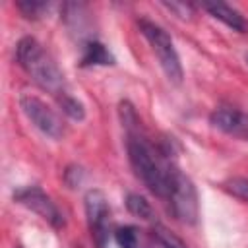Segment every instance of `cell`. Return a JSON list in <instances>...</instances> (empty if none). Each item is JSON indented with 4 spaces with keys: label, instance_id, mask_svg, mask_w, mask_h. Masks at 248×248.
<instances>
[{
    "label": "cell",
    "instance_id": "ac0fdd59",
    "mask_svg": "<svg viewBox=\"0 0 248 248\" xmlns=\"http://www.w3.org/2000/svg\"><path fill=\"white\" fill-rule=\"evenodd\" d=\"M17 248H21V246H17Z\"/></svg>",
    "mask_w": 248,
    "mask_h": 248
},
{
    "label": "cell",
    "instance_id": "7c38bea8",
    "mask_svg": "<svg viewBox=\"0 0 248 248\" xmlns=\"http://www.w3.org/2000/svg\"><path fill=\"white\" fill-rule=\"evenodd\" d=\"M221 188H223L229 196H232V198H236V200L248 203V178H244V176L227 178V180L221 182Z\"/></svg>",
    "mask_w": 248,
    "mask_h": 248
},
{
    "label": "cell",
    "instance_id": "6da1fadb",
    "mask_svg": "<svg viewBox=\"0 0 248 248\" xmlns=\"http://www.w3.org/2000/svg\"><path fill=\"white\" fill-rule=\"evenodd\" d=\"M120 120L126 130V151L128 161L136 176L147 186V190L159 200L167 202L178 176L180 169L174 165L169 149L149 138L143 130L141 120L128 101L120 103Z\"/></svg>",
    "mask_w": 248,
    "mask_h": 248
},
{
    "label": "cell",
    "instance_id": "2e32d148",
    "mask_svg": "<svg viewBox=\"0 0 248 248\" xmlns=\"http://www.w3.org/2000/svg\"><path fill=\"white\" fill-rule=\"evenodd\" d=\"M17 10L25 16V17H39L46 8H48V4L46 2H39V0H19L17 4Z\"/></svg>",
    "mask_w": 248,
    "mask_h": 248
},
{
    "label": "cell",
    "instance_id": "277c9868",
    "mask_svg": "<svg viewBox=\"0 0 248 248\" xmlns=\"http://www.w3.org/2000/svg\"><path fill=\"white\" fill-rule=\"evenodd\" d=\"M14 200L27 207L29 211L37 213L41 219H45L52 229L64 227V215L58 209V205L52 202V198L39 186H23L14 192Z\"/></svg>",
    "mask_w": 248,
    "mask_h": 248
},
{
    "label": "cell",
    "instance_id": "5bb4252c",
    "mask_svg": "<svg viewBox=\"0 0 248 248\" xmlns=\"http://www.w3.org/2000/svg\"><path fill=\"white\" fill-rule=\"evenodd\" d=\"M114 240L120 248H140V238H138V229L132 225H124L114 231Z\"/></svg>",
    "mask_w": 248,
    "mask_h": 248
},
{
    "label": "cell",
    "instance_id": "8992f818",
    "mask_svg": "<svg viewBox=\"0 0 248 248\" xmlns=\"http://www.w3.org/2000/svg\"><path fill=\"white\" fill-rule=\"evenodd\" d=\"M19 107L23 110V114L31 120V124L41 130L45 136L58 140L64 134V124L62 118L58 116V112L48 107L43 99L35 97V95H21L19 99Z\"/></svg>",
    "mask_w": 248,
    "mask_h": 248
},
{
    "label": "cell",
    "instance_id": "9a60e30c",
    "mask_svg": "<svg viewBox=\"0 0 248 248\" xmlns=\"http://www.w3.org/2000/svg\"><path fill=\"white\" fill-rule=\"evenodd\" d=\"M58 105H60L62 112L68 114L72 120H83L85 118V108L74 95H70V93L64 95L62 99H58Z\"/></svg>",
    "mask_w": 248,
    "mask_h": 248
},
{
    "label": "cell",
    "instance_id": "52a82bcc",
    "mask_svg": "<svg viewBox=\"0 0 248 248\" xmlns=\"http://www.w3.org/2000/svg\"><path fill=\"white\" fill-rule=\"evenodd\" d=\"M85 217H87V227L91 232V238L99 248H105L107 238H108V217H110V207L107 202V196L93 188L85 194Z\"/></svg>",
    "mask_w": 248,
    "mask_h": 248
},
{
    "label": "cell",
    "instance_id": "ba28073f",
    "mask_svg": "<svg viewBox=\"0 0 248 248\" xmlns=\"http://www.w3.org/2000/svg\"><path fill=\"white\" fill-rule=\"evenodd\" d=\"M209 122L223 134L248 141V112L232 107H219L209 114Z\"/></svg>",
    "mask_w": 248,
    "mask_h": 248
},
{
    "label": "cell",
    "instance_id": "5b68a950",
    "mask_svg": "<svg viewBox=\"0 0 248 248\" xmlns=\"http://www.w3.org/2000/svg\"><path fill=\"white\" fill-rule=\"evenodd\" d=\"M169 205V211L172 217L180 223L194 225L200 215V203H198V192L192 184V180L186 174H180L169 200L165 202Z\"/></svg>",
    "mask_w": 248,
    "mask_h": 248
},
{
    "label": "cell",
    "instance_id": "4fadbf2b",
    "mask_svg": "<svg viewBox=\"0 0 248 248\" xmlns=\"http://www.w3.org/2000/svg\"><path fill=\"white\" fill-rule=\"evenodd\" d=\"M153 238L157 240V244H159L161 248H188V246L182 242V238H178L172 231H169L167 227H163V225H159V223L153 225Z\"/></svg>",
    "mask_w": 248,
    "mask_h": 248
},
{
    "label": "cell",
    "instance_id": "9c48e42d",
    "mask_svg": "<svg viewBox=\"0 0 248 248\" xmlns=\"http://www.w3.org/2000/svg\"><path fill=\"white\" fill-rule=\"evenodd\" d=\"M202 8L215 19H219L221 23H225L229 29L232 31H238V33H246L248 31V21L244 19V16L234 10L232 6L229 4H223V2H205L202 4Z\"/></svg>",
    "mask_w": 248,
    "mask_h": 248
},
{
    "label": "cell",
    "instance_id": "3957f363",
    "mask_svg": "<svg viewBox=\"0 0 248 248\" xmlns=\"http://www.w3.org/2000/svg\"><path fill=\"white\" fill-rule=\"evenodd\" d=\"M138 27H140L141 35L145 37V41L149 43L151 50L155 52L165 76L172 83H180L184 72H182V62H180V56L174 48V43H172L170 35L161 25H157L155 21H149L145 17H141L138 21Z\"/></svg>",
    "mask_w": 248,
    "mask_h": 248
},
{
    "label": "cell",
    "instance_id": "8fae6325",
    "mask_svg": "<svg viewBox=\"0 0 248 248\" xmlns=\"http://www.w3.org/2000/svg\"><path fill=\"white\" fill-rule=\"evenodd\" d=\"M126 207L132 215H136L143 221H151V223L155 221V211H153L151 203L140 194H128L126 196Z\"/></svg>",
    "mask_w": 248,
    "mask_h": 248
},
{
    "label": "cell",
    "instance_id": "30bf717a",
    "mask_svg": "<svg viewBox=\"0 0 248 248\" xmlns=\"http://www.w3.org/2000/svg\"><path fill=\"white\" fill-rule=\"evenodd\" d=\"M112 64H114V56L103 43L93 39V41H87L83 45L79 66L87 68V66H112Z\"/></svg>",
    "mask_w": 248,
    "mask_h": 248
},
{
    "label": "cell",
    "instance_id": "7a4b0ae2",
    "mask_svg": "<svg viewBox=\"0 0 248 248\" xmlns=\"http://www.w3.org/2000/svg\"><path fill=\"white\" fill-rule=\"evenodd\" d=\"M16 60L21 66V70L45 91L54 95L56 99H62L68 95L64 74L56 66V62L50 58V54L43 48V45L33 37L19 39L16 46Z\"/></svg>",
    "mask_w": 248,
    "mask_h": 248
},
{
    "label": "cell",
    "instance_id": "e0dca14e",
    "mask_svg": "<svg viewBox=\"0 0 248 248\" xmlns=\"http://www.w3.org/2000/svg\"><path fill=\"white\" fill-rule=\"evenodd\" d=\"M246 62H248V54H246Z\"/></svg>",
    "mask_w": 248,
    "mask_h": 248
}]
</instances>
